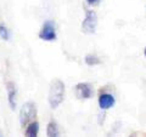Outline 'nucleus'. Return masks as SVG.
Here are the masks:
<instances>
[{
	"label": "nucleus",
	"instance_id": "obj_1",
	"mask_svg": "<svg viewBox=\"0 0 146 137\" xmlns=\"http://www.w3.org/2000/svg\"><path fill=\"white\" fill-rule=\"evenodd\" d=\"M65 98V84L60 79H54L50 83L48 101L51 108H57L63 102Z\"/></svg>",
	"mask_w": 146,
	"mask_h": 137
},
{
	"label": "nucleus",
	"instance_id": "obj_2",
	"mask_svg": "<svg viewBox=\"0 0 146 137\" xmlns=\"http://www.w3.org/2000/svg\"><path fill=\"white\" fill-rule=\"evenodd\" d=\"M36 117V107L33 102H27L22 106L20 111V124L25 127L32 123Z\"/></svg>",
	"mask_w": 146,
	"mask_h": 137
},
{
	"label": "nucleus",
	"instance_id": "obj_3",
	"mask_svg": "<svg viewBox=\"0 0 146 137\" xmlns=\"http://www.w3.org/2000/svg\"><path fill=\"white\" fill-rule=\"evenodd\" d=\"M98 27V15L94 10L85 12V18L82 22V32L84 34H94Z\"/></svg>",
	"mask_w": 146,
	"mask_h": 137
},
{
	"label": "nucleus",
	"instance_id": "obj_4",
	"mask_svg": "<svg viewBox=\"0 0 146 137\" xmlns=\"http://www.w3.org/2000/svg\"><path fill=\"white\" fill-rule=\"evenodd\" d=\"M39 38L44 41H54L56 40V26L54 21H45L39 32Z\"/></svg>",
	"mask_w": 146,
	"mask_h": 137
},
{
	"label": "nucleus",
	"instance_id": "obj_5",
	"mask_svg": "<svg viewBox=\"0 0 146 137\" xmlns=\"http://www.w3.org/2000/svg\"><path fill=\"white\" fill-rule=\"evenodd\" d=\"M74 94L79 99H89L93 97L94 90L89 83H78L74 86Z\"/></svg>",
	"mask_w": 146,
	"mask_h": 137
},
{
	"label": "nucleus",
	"instance_id": "obj_6",
	"mask_svg": "<svg viewBox=\"0 0 146 137\" xmlns=\"http://www.w3.org/2000/svg\"><path fill=\"white\" fill-rule=\"evenodd\" d=\"M116 103L115 96L107 92H104L99 96V107L101 111H108L110 108H112Z\"/></svg>",
	"mask_w": 146,
	"mask_h": 137
},
{
	"label": "nucleus",
	"instance_id": "obj_7",
	"mask_svg": "<svg viewBox=\"0 0 146 137\" xmlns=\"http://www.w3.org/2000/svg\"><path fill=\"white\" fill-rule=\"evenodd\" d=\"M6 90H7V101H9V104H10V108L15 109L16 108V104H17V88L15 83L12 81H7L6 83Z\"/></svg>",
	"mask_w": 146,
	"mask_h": 137
},
{
	"label": "nucleus",
	"instance_id": "obj_8",
	"mask_svg": "<svg viewBox=\"0 0 146 137\" xmlns=\"http://www.w3.org/2000/svg\"><path fill=\"white\" fill-rule=\"evenodd\" d=\"M39 134V123L33 120L26 126L25 137H38Z\"/></svg>",
	"mask_w": 146,
	"mask_h": 137
},
{
	"label": "nucleus",
	"instance_id": "obj_9",
	"mask_svg": "<svg viewBox=\"0 0 146 137\" xmlns=\"http://www.w3.org/2000/svg\"><path fill=\"white\" fill-rule=\"evenodd\" d=\"M46 135L48 137H61L60 134V129H58V125L56 121L51 120L46 126Z\"/></svg>",
	"mask_w": 146,
	"mask_h": 137
},
{
	"label": "nucleus",
	"instance_id": "obj_10",
	"mask_svg": "<svg viewBox=\"0 0 146 137\" xmlns=\"http://www.w3.org/2000/svg\"><path fill=\"white\" fill-rule=\"evenodd\" d=\"M84 61H85V63H86L88 66H98V65H100V63H101V60H100V57L96 56V55H94V53H88V55L85 56Z\"/></svg>",
	"mask_w": 146,
	"mask_h": 137
},
{
	"label": "nucleus",
	"instance_id": "obj_11",
	"mask_svg": "<svg viewBox=\"0 0 146 137\" xmlns=\"http://www.w3.org/2000/svg\"><path fill=\"white\" fill-rule=\"evenodd\" d=\"M0 36L5 41H7L10 39V32H9V29L6 28V26L4 23H0Z\"/></svg>",
	"mask_w": 146,
	"mask_h": 137
},
{
	"label": "nucleus",
	"instance_id": "obj_12",
	"mask_svg": "<svg viewBox=\"0 0 146 137\" xmlns=\"http://www.w3.org/2000/svg\"><path fill=\"white\" fill-rule=\"evenodd\" d=\"M86 4L90 6H96L100 4V0H86Z\"/></svg>",
	"mask_w": 146,
	"mask_h": 137
},
{
	"label": "nucleus",
	"instance_id": "obj_13",
	"mask_svg": "<svg viewBox=\"0 0 146 137\" xmlns=\"http://www.w3.org/2000/svg\"><path fill=\"white\" fill-rule=\"evenodd\" d=\"M104 120H105V111H102V113L99 115V124L101 125L104 123Z\"/></svg>",
	"mask_w": 146,
	"mask_h": 137
},
{
	"label": "nucleus",
	"instance_id": "obj_14",
	"mask_svg": "<svg viewBox=\"0 0 146 137\" xmlns=\"http://www.w3.org/2000/svg\"><path fill=\"white\" fill-rule=\"evenodd\" d=\"M144 55H145V57H146V47L144 49Z\"/></svg>",
	"mask_w": 146,
	"mask_h": 137
},
{
	"label": "nucleus",
	"instance_id": "obj_15",
	"mask_svg": "<svg viewBox=\"0 0 146 137\" xmlns=\"http://www.w3.org/2000/svg\"><path fill=\"white\" fill-rule=\"evenodd\" d=\"M129 137H135V136H129Z\"/></svg>",
	"mask_w": 146,
	"mask_h": 137
},
{
	"label": "nucleus",
	"instance_id": "obj_16",
	"mask_svg": "<svg viewBox=\"0 0 146 137\" xmlns=\"http://www.w3.org/2000/svg\"><path fill=\"white\" fill-rule=\"evenodd\" d=\"M0 137H1V135H0Z\"/></svg>",
	"mask_w": 146,
	"mask_h": 137
}]
</instances>
